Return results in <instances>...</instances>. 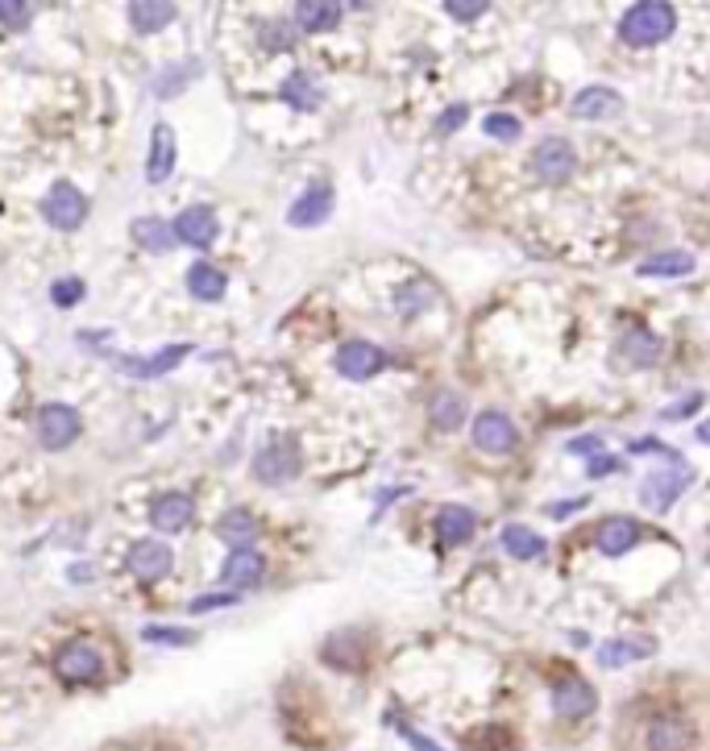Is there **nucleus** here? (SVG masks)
<instances>
[{"mask_svg":"<svg viewBox=\"0 0 710 751\" xmlns=\"http://www.w3.org/2000/svg\"><path fill=\"white\" fill-rule=\"evenodd\" d=\"M570 113L577 120H606V117H619L624 113V96L615 92V87H598L590 84L582 87L577 96L570 101Z\"/></svg>","mask_w":710,"mask_h":751,"instance_id":"16","label":"nucleus"},{"mask_svg":"<svg viewBox=\"0 0 710 751\" xmlns=\"http://www.w3.org/2000/svg\"><path fill=\"white\" fill-rule=\"evenodd\" d=\"M125 13H129V25L138 34H162L179 18V9H174L171 0H129Z\"/></svg>","mask_w":710,"mask_h":751,"instance_id":"21","label":"nucleus"},{"mask_svg":"<svg viewBox=\"0 0 710 751\" xmlns=\"http://www.w3.org/2000/svg\"><path fill=\"white\" fill-rule=\"evenodd\" d=\"M188 290H191V299H200V304H216V299H225L229 278H225V271H216L209 262H195L188 271Z\"/></svg>","mask_w":710,"mask_h":751,"instance_id":"28","label":"nucleus"},{"mask_svg":"<svg viewBox=\"0 0 710 751\" xmlns=\"http://www.w3.org/2000/svg\"><path fill=\"white\" fill-rule=\"evenodd\" d=\"M553 710L561 718H590L598 710V694H594V685L582 681V677H561L553 685Z\"/></svg>","mask_w":710,"mask_h":751,"instance_id":"13","label":"nucleus"},{"mask_svg":"<svg viewBox=\"0 0 710 751\" xmlns=\"http://www.w3.org/2000/svg\"><path fill=\"white\" fill-rule=\"evenodd\" d=\"M532 171L544 183H565L577 171V150H573L565 137H544L537 150H532Z\"/></svg>","mask_w":710,"mask_h":751,"instance_id":"7","label":"nucleus"},{"mask_svg":"<svg viewBox=\"0 0 710 751\" xmlns=\"http://www.w3.org/2000/svg\"><path fill=\"white\" fill-rule=\"evenodd\" d=\"M295 474H299V444H295L292 436L262 444V453L254 457V478L266 482V486H283V482H292Z\"/></svg>","mask_w":710,"mask_h":751,"instance_id":"6","label":"nucleus"},{"mask_svg":"<svg viewBox=\"0 0 710 751\" xmlns=\"http://www.w3.org/2000/svg\"><path fill=\"white\" fill-rule=\"evenodd\" d=\"M577 507H586V498H577V503H553L549 515H553V519H565V515H573Z\"/></svg>","mask_w":710,"mask_h":751,"instance_id":"47","label":"nucleus"},{"mask_svg":"<svg viewBox=\"0 0 710 751\" xmlns=\"http://www.w3.org/2000/svg\"><path fill=\"white\" fill-rule=\"evenodd\" d=\"M30 18H34V9L25 0H0V25L21 30V25H30Z\"/></svg>","mask_w":710,"mask_h":751,"instance_id":"38","label":"nucleus"},{"mask_svg":"<svg viewBox=\"0 0 710 751\" xmlns=\"http://www.w3.org/2000/svg\"><path fill=\"white\" fill-rule=\"evenodd\" d=\"M216 536L233 548H254V540H258V519L245 511V507H233L229 515L216 519Z\"/></svg>","mask_w":710,"mask_h":751,"instance_id":"29","label":"nucleus"},{"mask_svg":"<svg viewBox=\"0 0 710 751\" xmlns=\"http://www.w3.org/2000/svg\"><path fill=\"white\" fill-rule=\"evenodd\" d=\"M129 237L138 241L146 254H167L174 250L179 241H174V229L162 216H138V221L129 224Z\"/></svg>","mask_w":710,"mask_h":751,"instance_id":"27","label":"nucleus"},{"mask_svg":"<svg viewBox=\"0 0 710 751\" xmlns=\"http://www.w3.org/2000/svg\"><path fill=\"white\" fill-rule=\"evenodd\" d=\"M237 602V594L233 590H225V594H200V597H191V615H209V611H225V606H233Z\"/></svg>","mask_w":710,"mask_h":751,"instance_id":"40","label":"nucleus"},{"mask_svg":"<svg viewBox=\"0 0 710 751\" xmlns=\"http://www.w3.org/2000/svg\"><path fill=\"white\" fill-rule=\"evenodd\" d=\"M474 444L490 457H502V453H511L520 444V427L511 424V415H502V411H483L474 420Z\"/></svg>","mask_w":710,"mask_h":751,"instance_id":"9","label":"nucleus"},{"mask_svg":"<svg viewBox=\"0 0 710 751\" xmlns=\"http://www.w3.org/2000/svg\"><path fill=\"white\" fill-rule=\"evenodd\" d=\"M54 673H59V681L67 685H96L105 677V660L87 639H75L54 656Z\"/></svg>","mask_w":710,"mask_h":751,"instance_id":"5","label":"nucleus"},{"mask_svg":"<svg viewBox=\"0 0 710 751\" xmlns=\"http://www.w3.org/2000/svg\"><path fill=\"white\" fill-rule=\"evenodd\" d=\"M399 734H403V743H407L412 751H445L441 743H433V739H428L424 731H416V727H407V722H399Z\"/></svg>","mask_w":710,"mask_h":751,"instance_id":"42","label":"nucleus"},{"mask_svg":"<svg viewBox=\"0 0 710 751\" xmlns=\"http://www.w3.org/2000/svg\"><path fill=\"white\" fill-rule=\"evenodd\" d=\"M332 204H337L332 183L316 179L312 188L304 191V195H299V200L287 208V224H292V229H316V224H325L332 216Z\"/></svg>","mask_w":710,"mask_h":751,"instance_id":"11","label":"nucleus"},{"mask_svg":"<svg viewBox=\"0 0 710 751\" xmlns=\"http://www.w3.org/2000/svg\"><path fill=\"white\" fill-rule=\"evenodd\" d=\"M278 101L287 104V108H295V113H316L325 96H320V87H316V80L308 71H292V75L278 84Z\"/></svg>","mask_w":710,"mask_h":751,"instance_id":"24","label":"nucleus"},{"mask_svg":"<svg viewBox=\"0 0 710 751\" xmlns=\"http://www.w3.org/2000/svg\"><path fill=\"white\" fill-rule=\"evenodd\" d=\"M636 544H640V523L632 515H615V519H606L603 528L594 531V548L603 557H624Z\"/></svg>","mask_w":710,"mask_h":751,"instance_id":"19","label":"nucleus"},{"mask_svg":"<svg viewBox=\"0 0 710 751\" xmlns=\"http://www.w3.org/2000/svg\"><path fill=\"white\" fill-rule=\"evenodd\" d=\"M204 71V63H195V59H183V63H167V67L158 71L155 80V96L158 101H174L179 92H188V84Z\"/></svg>","mask_w":710,"mask_h":751,"instance_id":"30","label":"nucleus"},{"mask_svg":"<svg viewBox=\"0 0 710 751\" xmlns=\"http://www.w3.org/2000/svg\"><path fill=\"white\" fill-rule=\"evenodd\" d=\"M499 544L511 561H537V557H544V536L532 531L528 523H507L499 531Z\"/></svg>","mask_w":710,"mask_h":751,"instance_id":"26","label":"nucleus"},{"mask_svg":"<svg viewBox=\"0 0 710 751\" xmlns=\"http://www.w3.org/2000/svg\"><path fill=\"white\" fill-rule=\"evenodd\" d=\"M38 212H42V221L51 224V229H59V233H75V229H84L92 204H87V195L75 188V183L59 179V183H54V188L42 195Z\"/></svg>","mask_w":710,"mask_h":751,"instance_id":"3","label":"nucleus"},{"mask_svg":"<svg viewBox=\"0 0 710 751\" xmlns=\"http://www.w3.org/2000/svg\"><path fill=\"white\" fill-rule=\"evenodd\" d=\"M191 349H195L191 341H174V345H167V349L150 353V358H117V366H121L129 378H138V382H155V378L179 370V366L191 358Z\"/></svg>","mask_w":710,"mask_h":751,"instance_id":"8","label":"nucleus"},{"mask_svg":"<svg viewBox=\"0 0 710 751\" xmlns=\"http://www.w3.org/2000/svg\"><path fill=\"white\" fill-rule=\"evenodd\" d=\"M295 21H266L258 30V42L266 46L271 54H283V51H295Z\"/></svg>","mask_w":710,"mask_h":751,"instance_id":"35","label":"nucleus"},{"mask_svg":"<svg viewBox=\"0 0 710 751\" xmlns=\"http://www.w3.org/2000/svg\"><path fill=\"white\" fill-rule=\"evenodd\" d=\"M84 278H75V274H67V278H59L51 287V304H59V308H75L80 299H84Z\"/></svg>","mask_w":710,"mask_h":751,"instance_id":"37","label":"nucleus"},{"mask_svg":"<svg viewBox=\"0 0 710 751\" xmlns=\"http://www.w3.org/2000/svg\"><path fill=\"white\" fill-rule=\"evenodd\" d=\"M619 353H624V361H632V366H657L660 341L648 328H627L624 341H619Z\"/></svg>","mask_w":710,"mask_h":751,"instance_id":"33","label":"nucleus"},{"mask_svg":"<svg viewBox=\"0 0 710 751\" xmlns=\"http://www.w3.org/2000/svg\"><path fill=\"white\" fill-rule=\"evenodd\" d=\"M179 162V146H174V129L167 120H158L150 129V158H146V183H167Z\"/></svg>","mask_w":710,"mask_h":751,"instance_id":"14","label":"nucleus"},{"mask_svg":"<svg viewBox=\"0 0 710 751\" xmlns=\"http://www.w3.org/2000/svg\"><path fill=\"white\" fill-rule=\"evenodd\" d=\"M221 578H225V585L237 594V590H250V585H258L262 578H266V561H262L258 548H233L225 557V564H221Z\"/></svg>","mask_w":710,"mask_h":751,"instance_id":"17","label":"nucleus"},{"mask_svg":"<svg viewBox=\"0 0 710 751\" xmlns=\"http://www.w3.org/2000/svg\"><path fill=\"white\" fill-rule=\"evenodd\" d=\"M191 515H195V503H191V495H183V490H171V495H162L150 507V528L162 531V536H179V531L191 523Z\"/></svg>","mask_w":710,"mask_h":751,"instance_id":"18","label":"nucleus"},{"mask_svg":"<svg viewBox=\"0 0 710 751\" xmlns=\"http://www.w3.org/2000/svg\"><path fill=\"white\" fill-rule=\"evenodd\" d=\"M474 531H478V515L469 511V507H462V503H445V507L436 511V540L445 548L466 544Z\"/></svg>","mask_w":710,"mask_h":751,"instance_id":"20","label":"nucleus"},{"mask_svg":"<svg viewBox=\"0 0 710 751\" xmlns=\"http://www.w3.org/2000/svg\"><path fill=\"white\" fill-rule=\"evenodd\" d=\"M382 366H386V353L370 341H346L337 349V374L349 378V382H365V378L379 374Z\"/></svg>","mask_w":710,"mask_h":751,"instance_id":"12","label":"nucleus"},{"mask_svg":"<svg viewBox=\"0 0 710 751\" xmlns=\"http://www.w3.org/2000/svg\"><path fill=\"white\" fill-rule=\"evenodd\" d=\"M698 441L710 444V420H707V424H698Z\"/></svg>","mask_w":710,"mask_h":751,"instance_id":"48","label":"nucleus"},{"mask_svg":"<svg viewBox=\"0 0 710 751\" xmlns=\"http://www.w3.org/2000/svg\"><path fill=\"white\" fill-rule=\"evenodd\" d=\"M174 569V552L162 540H138L129 548V573L141 581H162Z\"/></svg>","mask_w":710,"mask_h":751,"instance_id":"15","label":"nucleus"},{"mask_svg":"<svg viewBox=\"0 0 710 751\" xmlns=\"http://www.w3.org/2000/svg\"><path fill=\"white\" fill-rule=\"evenodd\" d=\"M34 432H38V444H42V448L59 453V448H71V444L80 441L84 420H80V411L67 408V403H42V408H38Z\"/></svg>","mask_w":710,"mask_h":751,"instance_id":"4","label":"nucleus"},{"mask_svg":"<svg viewBox=\"0 0 710 751\" xmlns=\"http://www.w3.org/2000/svg\"><path fill=\"white\" fill-rule=\"evenodd\" d=\"M141 639H146V644H162V648H191V644H195V632L171 627V623H146V627H141Z\"/></svg>","mask_w":710,"mask_h":751,"instance_id":"34","label":"nucleus"},{"mask_svg":"<svg viewBox=\"0 0 710 751\" xmlns=\"http://www.w3.org/2000/svg\"><path fill=\"white\" fill-rule=\"evenodd\" d=\"M698 408H702V394L690 391L686 399H677V403H669V408L660 411V420H665V424H677V420H690Z\"/></svg>","mask_w":710,"mask_h":751,"instance_id":"39","label":"nucleus"},{"mask_svg":"<svg viewBox=\"0 0 710 751\" xmlns=\"http://www.w3.org/2000/svg\"><path fill=\"white\" fill-rule=\"evenodd\" d=\"M466 113H469L466 104H453V108H449V117H441V120H436V129H441V134H453V129H457V125L466 120Z\"/></svg>","mask_w":710,"mask_h":751,"instance_id":"44","label":"nucleus"},{"mask_svg":"<svg viewBox=\"0 0 710 751\" xmlns=\"http://www.w3.org/2000/svg\"><path fill=\"white\" fill-rule=\"evenodd\" d=\"M693 748V727L677 715H660L648 727V751H690Z\"/></svg>","mask_w":710,"mask_h":751,"instance_id":"23","label":"nucleus"},{"mask_svg":"<svg viewBox=\"0 0 710 751\" xmlns=\"http://www.w3.org/2000/svg\"><path fill=\"white\" fill-rule=\"evenodd\" d=\"M657 652V644L644 635V639H611V644H603L598 648V665L603 668H624L632 665V660H644V656H653Z\"/></svg>","mask_w":710,"mask_h":751,"instance_id":"32","label":"nucleus"},{"mask_svg":"<svg viewBox=\"0 0 710 751\" xmlns=\"http://www.w3.org/2000/svg\"><path fill=\"white\" fill-rule=\"evenodd\" d=\"M693 266H698V257L686 254V250H660V254L644 257L636 274L640 278H686V274H693Z\"/></svg>","mask_w":710,"mask_h":751,"instance_id":"25","label":"nucleus"},{"mask_svg":"<svg viewBox=\"0 0 710 751\" xmlns=\"http://www.w3.org/2000/svg\"><path fill=\"white\" fill-rule=\"evenodd\" d=\"M565 448H570V453H582V457L594 462V457H603V436H573Z\"/></svg>","mask_w":710,"mask_h":751,"instance_id":"43","label":"nucleus"},{"mask_svg":"<svg viewBox=\"0 0 710 751\" xmlns=\"http://www.w3.org/2000/svg\"><path fill=\"white\" fill-rule=\"evenodd\" d=\"M483 134L499 137V141H516L523 134V125L511 113H490V117H483Z\"/></svg>","mask_w":710,"mask_h":751,"instance_id":"36","label":"nucleus"},{"mask_svg":"<svg viewBox=\"0 0 710 751\" xmlns=\"http://www.w3.org/2000/svg\"><path fill=\"white\" fill-rule=\"evenodd\" d=\"M292 13H295L292 21L304 30V34H325V30H337L346 4H337V0H299Z\"/></svg>","mask_w":710,"mask_h":751,"instance_id":"22","label":"nucleus"},{"mask_svg":"<svg viewBox=\"0 0 710 751\" xmlns=\"http://www.w3.org/2000/svg\"><path fill=\"white\" fill-rule=\"evenodd\" d=\"M677 30V9L674 4H665V0H640V4H632L619 21V38H624V46L632 51H644V46H657L665 38H674Z\"/></svg>","mask_w":710,"mask_h":751,"instance_id":"1","label":"nucleus"},{"mask_svg":"<svg viewBox=\"0 0 710 751\" xmlns=\"http://www.w3.org/2000/svg\"><path fill=\"white\" fill-rule=\"evenodd\" d=\"M71 581H75V585H87V581H96V564H71Z\"/></svg>","mask_w":710,"mask_h":751,"instance_id":"46","label":"nucleus"},{"mask_svg":"<svg viewBox=\"0 0 710 751\" xmlns=\"http://www.w3.org/2000/svg\"><path fill=\"white\" fill-rule=\"evenodd\" d=\"M490 9L486 0H445V13H449L453 21H478Z\"/></svg>","mask_w":710,"mask_h":751,"instance_id":"41","label":"nucleus"},{"mask_svg":"<svg viewBox=\"0 0 710 751\" xmlns=\"http://www.w3.org/2000/svg\"><path fill=\"white\" fill-rule=\"evenodd\" d=\"M615 469H619V462H615V457H594V462H590V478H603V474H615Z\"/></svg>","mask_w":710,"mask_h":751,"instance_id":"45","label":"nucleus"},{"mask_svg":"<svg viewBox=\"0 0 710 751\" xmlns=\"http://www.w3.org/2000/svg\"><path fill=\"white\" fill-rule=\"evenodd\" d=\"M428 420H433L436 432H457L466 424V399L457 391H436L433 403H428Z\"/></svg>","mask_w":710,"mask_h":751,"instance_id":"31","label":"nucleus"},{"mask_svg":"<svg viewBox=\"0 0 710 751\" xmlns=\"http://www.w3.org/2000/svg\"><path fill=\"white\" fill-rule=\"evenodd\" d=\"M171 229H174V241H179V245L209 250L212 241H216V233H221V221H216V212H212V208L195 204V208H183V212L171 221Z\"/></svg>","mask_w":710,"mask_h":751,"instance_id":"10","label":"nucleus"},{"mask_svg":"<svg viewBox=\"0 0 710 751\" xmlns=\"http://www.w3.org/2000/svg\"><path fill=\"white\" fill-rule=\"evenodd\" d=\"M690 482H693V469L674 453V457H665V465H660V469L644 474L640 503H644V507H653V511H665V507H674L677 498L690 490Z\"/></svg>","mask_w":710,"mask_h":751,"instance_id":"2","label":"nucleus"}]
</instances>
